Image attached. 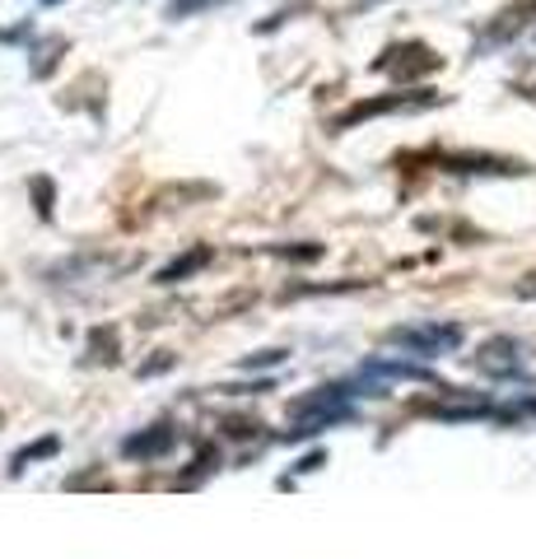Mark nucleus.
Wrapping results in <instances>:
<instances>
[{"label": "nucleus", "instance_id": "7", "mask_svg": "<svg viewBox=\"0 0 536 559\" xmlns=\"http://www.w3.org/2000/svg\"><path fill=\"white\" fill-rule=\"evenodd\" d=\"M201 5H205V0H172L168 14H172V20H178V14H192V10H201Z\"/></svg>", "mask_w": 536, "mask_h": 559}, {"label": "nucleus", "instance_id": "9", "mask_svg": "<svg viewBox=\"0 0 536 559\" xmlns=\"http://www.w3.org/2000/svg\"><path fill=\"white\" fill-rule=\"evenodd\" d=\"M318 466H322V452H313V457H303V462H299V471H318Z\"/></svg>", "mask_w": 536, "mask_h": 559}, {"label": "nucleus", "instance_id": "5", "mask_svg": "<svg viewBox=\"0 0 536 559\" xmlns=\"http://www.w3.org/2000/svg\"><path fill=\"white\" fill-rule=\"evenodd\" d=\"M168 443H172V433L159 425L154 433H145V439H127V457H159Z\"/></svg>", "mask_w": 536, "mask_h": 559}, {"label": "nucleus", "instance_id": "4", "mask_svg": "<svg viewBox=\"0 0 536 559\" xmlns=\"http://www.w3.org/2000/svg\"><path fill=\"white\" fill-rule=\"evenodd\" d=\"M476 364H480L486 373H495V378H509V373L523 369V355H517V341L499 336V341H490V345H480Z\"/></svg>", "mask_w": 536, "mask_h": 559}, {"label": "nucleus", "instance_id": "2", "mask_svg": "<svg viewBox=\"0 0 536 559\" xmlns=\"http://www.w3.org/2000/svg\"><path fill=\"white\" fill-rule=\"evenodd\" d=\"M378 70H396L402 80H410V75H429V70H439V57L425 43H406V47H392L388 57L378 61Z\"/></svg>", "mask_w": 536, "mask_h": 559}, {"label": "nucleus", "instance_id": "6", "mask_svg": "<svg viewBox=\"0 0 536 559\" xmlns=\"http://www.w3.org/2000/svg\"><path fill=\"white\" fill-rule=\"evenodd\" d=\"M205 261H211V248H196L192 257H182V261H172V266L159 275V280H182V275H192L196 266H205Z\"/></svg>", "mask_w": 536, "mask_h": 559}, {"label": "nucleus", "instance_id": "1", "mask_svg": "<svg viewBox=\"0 0 536 559\" xmlns=\"http://www.w3.org/2000/svg\"><path fill=\"white\" fill-rule=\"evenodd\" d=\"M392 345L410 349V355L434 359V355H448V349L462 345V326H396L392 331Z\"/></svg>", "mask_w": 536, "mask_h": 559}, {"label": "nucleus", "instance_id": "8", "mask_svg": "<svg viewBox=\"0 0 536 559\" xmlns=\"http://www.w3.org/2000/svg\"><path fill=\"white\" fill-rule=\"evenodd\" d=\"M517 14H523V10H517ZM527 14H536V0H532V10H527ZM504 20H513V14H504ZM523 24H527V20H523ZM509 28H517V20H513V24H504V28H499V33H495V38H504V33H509Z\"/></svg>", "mask_w": 536, "mask_h": 559}, {"label": "nucleus", "instance_id": "3", "mask_svg": "<svg viewBox=\"0 0 536 559\" xmlns=\"http://www.w3.org/2000/svg\"><path fill=\"white\" fill-rule=\"evenodd\" d=\"M434 98H410V94H392V98H369V103H355L350 112L336 117V131H350L355 121H369V117H383V112H396V108H425Z\"/></svg>", "mask_w": 536, "mask_h": 559}]
</instances>
